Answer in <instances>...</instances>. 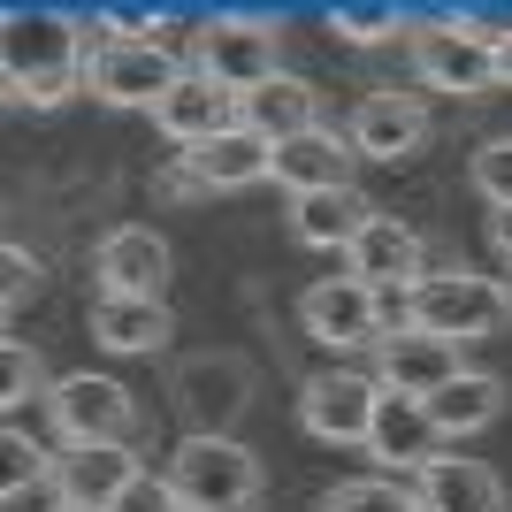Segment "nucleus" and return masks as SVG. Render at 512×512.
<instances>
[{
  "label": "nucleus",
  "instance_id": "obj_12",
  "mask_svg": "<svg viewBox=\"0 0 512 512\" xmlns=\"http://www.w3.org/2000/svg\"><path fill=\"white\" fill-rule=\"evenodd\" d=\"M92 276H100V299H161L169 291V245L146 222H123V230L100 237Z\"/></svg>",
  "mask_w": 512,
  "mask_h": 512
},
{
  "label": "nucleus",
  "instance_id": "obj_13",
  "mask_svg": "<svg viewBox=\"0 0 512 512\" xmlns=\"http://www.w3.org/2000/svg\"><path fill=\"white\" fill-rule=\"evenodd\" d=\"M344 138H352L360 161H413V153L428 146V107L413 100V92H367V100L352 107Z\"/></svg>",
  "mask_w": 512,
  "mask_h": 512
},
{
  "label": "nucleus",
  "instance_id": "obj_8",
  "mask_svg": "<svg viewBox=\"0 0 512 512\" xmlns=\"http://www.w3.org/2000/svg\"><path fill=\"white\" fill-rule=\"evenodd\" d=\"M375 406H383L375 375L329 367V375H314V383L299 390V428L314 436V444H360V451H367V428H375Z\"/></svg>",
  "mask_w": 512,
  "mask_h": 512
},
{
  "label": "nucleus",
  "instance_id": "obj_32",
  "mask_svg": "<svg viewBox=\"0 0 512 512\" xmlns=\"http://www.w3.org/2000/svg\"><path fill=\"white\" fill-rule=\"evenodd\" d=\"M107 512H184V497H176L169 474H153V467H146L123 497H115V505H107Z\"/></svg>",
  "mask_w": 512,
  "mask_h": 512
},
{
  "label": "nucleus",
  "instance_id": "obj_26",
  "mask_svg": "<svg viewBox=\"0 0 512 512\" xmlns=\"http://www.w3.org/2000/svg\"><path fill=\"white\" fill-rule=\"evenodd\" d=\"M321 512H421V497L406 482H390V474H360V482H337L321 497Z\"/></svg>",
  "mask_w": 512,
  "mask_h": 512
},
{
  "label": "nucleus",
  "instance_id": "obj_11",
  "mask_svg": "<svg viewBox=\"0 0 512 512\" xmlns=\"http://www.w3.org/2000/svg\"><path fill=\"white\" fill-rule=\"evenodd\" d=\"M306 337L329 344V352H360V344H383V314H375V291L360 276H321L299 299Z\"/></svg>",
  "mask_w": 512,
  "mask_h": 512
},
{
  "label": "nucleus",
  "instance_id": "obj_7",
  "mask_svg": "<svg viewBox=\"0 0 512 512\" xmlns=\"http://www.w3.org/2000/svg\"><path fill=\"white\" fill-rule=\"evenodd\" d=\"M406 54H413V77L436 92H459V100H482L497 85V54L482 39H467L459 23H413L406 31Z\"/></svg>",
  "mask_w": 512,
  "mask_h": 512
},
{
  "label": "nucleus",
  "instance_id": "obj_27",
  "mask_svg": "<svg viewBox=\"0 0 512 512\" xmlns=\"http://www.w3.org/2000/svg\"><path fill=\"white\" fill-rule=\"evenodd\" d=\"M31 398H54V383H46V360H39L23 337H8V352H0V406L23 413Z\"/></svg>",
  "mask_w": 512,
  "mask_h": 512
},
{
  "label": "nucleus",
  "instance_id": "obj_3",
  "mask_svg": "<svg viewBox=\"0 0 512 512\" xmlns=\"http://www.w3.org/2000/svg\"><path fill=\"white\" fill-rule=\"evenodd\" d=\"M505 321H512V283L474 276L467 260L459 268H428L413 283V329H428V337L474 344V337H497Z\"/></svg>",
  "mask_w": 512,
  "mask_h": 512
},
{
  "label": "nucleus",
  "instance_id": "obj_35",
  "mask_svg": "<svg viewBox=\"0 0 512 512\" xmlns=\"http://www.w3.org/2000/svg\"><path fill=\"white\" fill-rule=\"evenodd\" d=\"M497 85H512V39L497 46Z\"/></svg>",
  "mask_w": 512,
  "mask_h": 512
},
{
  "label": "nucleus",
  "instance_id": "obj_33",
  "mask_svg": "<svg viewBox=\"0 0 512 512\" xmlns=\"http://www.w3.org/2000/svg\"><path fill=\"white\" fill-rule=\"evenodd\" d=\"M161 199H207V184H199V176L184 169V153H176L169 169H161Z\"/></svg>",
  "mask_w": 512,
  "mask_h": 512
},
{
  "label": "nucleus",
  "instance_id": "obj_4",
  "mask_svg": "<svg viewBox=\"0 0 512 512\" xmlns=\"http://www.w3.org/2000/svg\"><path fill=\"white\" fill-rule=\"evenodd\" d=\"M169 482L184 512H253L260 505V459L237 436H184L169 459Z\"/></svg>",
  "mask_w": 512,
  "mask_h": 512
},
{
  "label": "nucleus",
  "instance_id": "obj_25",
  "mask_svg": "<svg viewBox=\"0 0 512 512\" xmlns=\"http://www.w3.org/2000/svg\"><path fill=\"white\" fill-rule=\"evenodd\" d=\"M0 490H8V505H23V490H39V482H54V451L39 444V436H23V428H8L0 436Z\"/></svg>",
  "mask_w": 512,
  "mask_h": 512
},
{
  "label": "nucleus",
  "instance_id": "obj_23",
  "mask_svg": "<svg viewBox=\"0 0 512 512\" xmlns=\"http://www.w3.org/2000/svg\"><path fill=\"white\" fill-rule=\"evenodd\" d=\"M497 413H505V375H490V367H467L459 383H444L436 398H428V421H436V436H444V444L482 436Z\"/></svg>",
  "mask_w": 512,
  "mask_h": 512
},
{
  "label": "nucleus",
  "instance_id": "obj_5",
  "mask_svg": "<svg viewBox=\"0 0 512 512\" xmlns=\"http://www.w3.org/2000/svg\"><path fill=\"white\" fill-rule=\"evenodd\" d=\"M46 421H54L62 451L130 444V436H138V398H130L115 375H62V383H54V398H46Z\"/></svg>",
  "mask_w": 512,
  "mask_h": 512
},
{
  "label": "nucleus",
  "instance_id": "obj_22",
  "mask_svg": "<svg viewBox=\"0 0 512 512\" xmlns=\"http://www.w3.org/2000/svg\"><path fill=\"white\" fill-rule=\"evenodd\" d=\"M184 169L207 184V199H214V192H245V184H268L276 146L237 123V130H222V138H207V146H192V153H184Z\"/></svg>",
  "mask_w": 512,
  "mask_h": 512
},
{
  "label": "nucleus",
  "instance_id": "obj_28",
  "mask_svg": "<svg viewBox=\"0 0 512 512\" xmlns=\"http://www.w3.org/2000/svg\"><path fill=\"white\" fill-rule=\"evenodd\" d=\"M329 31H337L344 46H383V39H398V31H413V23L398 16L390 0H367V8H337V16H329Z\"/></svg>",
  "mask_w": 512,
  "mask_h": 512
},
{
  "label": "nucleus",
  "instance_id": "obj_16",
  "mask_svg": "<svg viewBox=\"0 0 512 512\" xmlns=\"http://www.w3.org/2000/svg\"><path fill=\"white\" fill-rule=\"evenodd\" d=\"M138 474H146V467H138V451H130V444H85V451H62V459H54V497H62V505L107 512Z\"/></svg>",
  "mask_w": 512,
  "mask_h": 512
},
{
  "label": "nucleus",
  "instance_id": "obj_18",
  "mask_svg": "<svg viewBox=\"0 0 512 512\" xmlns=\"http://www.w3.org/2000/svg\"><path fill=\"white\" fill-rule=\"evenodd\" d=\"M352 169H360V153H352L344 130H306V138L276 146V169H268V176H276L291 199H306V192H344Z\"/></svg>",
  "mask_w": 512,
  "mask_h": 512
},
{
  "label": "nucleus",
  "instance_id": "obj_14",
  "mask_svg": "<svg viewBox=\"0 0 512 512\" xmlns=\"http://www.w3.org/2000/svg\"><path fill=\"white\" fill-rule=\"evenodd\" d=\"M344 276H360L367 291H413L428 276L421 268V230L398 222V214H375L352 245H344Z\"/></svg>",
  "mask_w": 512,
  "mask_h": 512
},
{
  "label": "nucleus",
  "instance_id": "obj_9",
  "mask_svg": "<svg viewBox=\"0 0 512 512\" xmlns=\"http://www.w3.org/2000/svg\"><path fill=\"white\" fill-rule=\"evenodd\" d=\"M253 398V360L245 352H207L176 375V406L192 421V436H230V421Z\"/></svg>",
  "mask_w": 512,
  "mask_h": 512
},
{
  "label": "nucleus",
  "instance_id": "obj_21",
  "mask_svg": "<svg viewBox=\"0 0 512 512\" xmlns=\"http://www.w3.org/2000/svg\"><path fill=\"white\" fill-rule=\"evenodd\" d=\"M436 451H444V436H436L428 406H421V398H390V390H383L375 428H367V459H383V467H398V474H421Z\"/></svg>",
  "mask_w": 512,
  "mask_h": 512
},
{
  "label": "nucleus",
  "instance_id": "obj_2",
  "mask_svg": "<svg viewBox=\"0 0 512 512\" xmlns=\"http://www.w3.org/2000/svg\"><path fill=\"white\" fill-rule=\"evenodd\" d=\"M192 69L207 85H222L230 100L260 92L268 77H283V23L276 16H207L192 31Z\"/></svg>",
  "mask_w": 512,
  "mask_h": 512
},
{
  "label": "nucleus",
  "instance_id": "obj_31",
  "mask_svg": "<svg viewBox=\"0 0 512 512\" xmlns=\"http://www.w3.org/2000/svg\"><path fill=\"white\" fill-rule=\"evenodd\" d=\"M39 283H46V268L23 253V245H8V253H0V299H8V314H16L23 299H39Z\"/></svg>",
  "mask_w": 512,
  "mask_h": 512
},
{
  "label": "nucleus",
  "instance_id": "obj_24",
  "mask_svg": "<svg viewBox=\"0 0 512 512\" xmlns=\"http://www.w3.org/2000/svg\"><path fill=\"white\" fill-rule=\"evenodd\" d=\"M92 337L130 360V352H161L176 337V321L161 299H92Z\"/></svg>",
  "mask_w": 512,
  "mask_h": 512
},
{
  "label": "nucleus",
  "instance_id": "obj_30",
  "mask_svg": "<svg viewBox=\"0 0 512 512\" xmlns=\"http://www.w3.org/2000/svg\"><path fill=\"white\" fill-rule=\"evenodd\" d=\"M161 31H176V23L153 16V8H107L100 16V39H115V46H161Z\"/></svg>",
  "mask_w": 512,
  "mask_h": 512
},
{
  "label": "nucleus",
  "instance_id": "obj_36",
  "mask_svg": "<svg viewBox=\"0 0 512 512\" xmlns=\"http://www.w3.org/2000/svg\"><path fill=\"white\" fill-rule=\"evenodd\" d=\"M46 512H92V505H62V497H54V505H46Z\"/></svg>",
  "mask_w": 512,
  "mask_h": 512
},
{
  "label": "nucleus",
  "instance_id": "obj_34",
  "mask_svg": "<svg viewBox=\"0 0 512 512\" xmlns=\"http://www.w3.org/2000/svg\"><path fill=\"white\" fill-rule=\"evenodd\" d=\"M490 245H497V260L512 268V207H497V214H490Z\"/></svg>",
  "mask_w": 512,
  "mask_h": 512
},
{
  "label": "nucleus",
  "instance_id": "obj_17",
  "mask_svg": "<svg viewBox=\"0 0 512 512\" xmlns=\"http://www.w3.org/2000/svg\"><path fill=\"white\" fill-rule=\"evenodd\" d=\"M413 497L421 512H505V482L482 459H459V451H436L421 474H413Z\"/></svg>",
  "mask_w": 512,
  "mask_h": 512
},
{
  "label": "nucleus",
  "instance_id": "obj_20",
  "mask_svg": "<svg viewBox=\"0 0 512 512\" xmlns=\"http://www.w3.org/2000/svg\"><path fill=\"white\" fill-rule=\"evenodd\" d=\"M375 214L383 207H375L360 184H344V192H306V199H291V237H299L306 253H344Z\"/></svg>",
  "mask_w": 512,
  "mask_h": 512
},
{
  "label": "nucleus",
  "instance_id": "obj_6",
  "mask_svg": "<svg viewBox=\"0 0 512 512\" xmlns=\"http://www.w3.org/2000/svg\"><path fill=\"white\" fill-rule=\"evenodd\" d=\"M184 77L176 69V54L169 46H115V39H92V54H85V92L92 100H107V107H161L169 100V85Z\"/></svg>",
  "mask_w": 512,
  "mask_h": 512
},
{
  "label": "nucleus",
  "instance_id": "obj_19",
  "mask_svg": "<svg viewBox=\"0 0 512 512\" xmlns=\"http://www.w3.org/2000/svg\"><path fill=\"white\" fill-rule=\"evenodd\" d=\"M237 123L253 130V138H268V146H291V138H306V130H321V92L306 85V77H268L260 92H245L237 100Z\"/></svg>",
  "mask_w": 512,
  "mask_h": 512
},
{
  "label": "nucleus",
  "instance_id": "obj_10",
  "mask_svg": "<svg viewBox=\"0 0 512 512\" xmlns=\"http://www.w3.org/2000/svg\"><path fill=\"white\" fill-rule=\"evenodd\" d=\"M467 375V360H459V344L451 337H428V329H398V337L375 344V390H390V398H436L444 383H459Z\"/></svg>",
  "mask_w": 512,
  "mask_h": 512
},
{
  "label": "nucleus",
  "instance_id": "obj_29",
  "mask_svg": "<svg viewBox=\"0 0 512 512\" xmlns=\"http://www.w3.org/2000/svg\"><path fill=\"white\" fill-rule=\"evenodd\" d=\"M467 176H474V192L490 199V207H512V138H490V146H474Z\"/></svg>",
  "mask_w": 512,
  "mask_h": 512
},
{
  "label": "nucleus",
  "instance_id": "obj_1",
  "mask_svg": "<svg viewBox=\"0 0 512 512\" xmlns=\"http://www.w3.org/2000/svg\"><path fill=\"white\" fill-rule=\"evenodd\" d=\"M85 31L62 8H16L0 23V77L16 107H62L69 92H85Z\"/></svg>",
  "mask_w": 512,
  "mask_h": 512
},
{
  "label": "nucleus",
  "instance_id": "obj_15",
  "mask_svg": "<svg viewBox=\"0 0 512 512\" xmlns=\"http://www.w3.org/2000/svg\"><path fill=\"white\" fill-rule=\"evenodd\" d=\"M153 130H161L169 146L192 153V146H207V138H222V130H237V100L222 85H207L199 69H184L169 85V100L153 107Z\"/></svg>",
  "mask_w": 512,
  "mask_h": 512
}]
</instances>
